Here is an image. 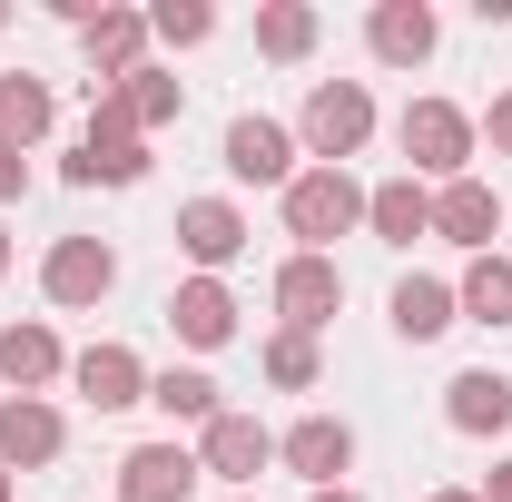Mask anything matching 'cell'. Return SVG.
<instances>
[{
    "label": "cell",
    "mask_w": 512,
    "mask_h": 502,
    "mask_svg": "<svg viewBox=\"0 0 512 502\" xmlns=\"http://www.w3.org/2000/svg\"><path fill=\"white\" fill-rule=\"evenodd\" d=\"M148 404H158L168 424H197V434L227 414V404H217V384L197 375V365H168V375H148Z\"/></svg>",
    "instance_id": "obj_23"
},
{
    "label": "cell",
    "mask_w": 512,
    "mask_h": 502,
    "mask_svg": "<svg viewBox=\"0 0 512 502\" xmlns=\"http://www.w3.org/2000/svg\"><path fill=\"white\" fill-rule=\"evenodd\" d=\"M119 286V247L109 237H60V247L40 256V296L50 306H99Z\"/></svg>",
    "instance_id": "obj_7"
},
{
    "label": "cell",
    "mask_w": 512,
    "mask_h": 502,
    "mask_svg": "<svg viewBox=\"0 0 512 502\" xmlns=\"http://www.w3.org/2000/svg\"><path fill=\"white\" fill-rule=\"evenodd\" d=\"M483 502H512V463H493V473H483Z\"/></svg>",
    "instance_id": "obj_31"
},
{
    "label": "cell",
    "mask_w": 512,
    "mask_h": 502,
    "mask_svg": "<svg viewBox=\"0 0 512 502\" xmlns=\"http://www.w3.org/2000/svg\"><path fill=\"white\" fill-rule=\"evenodd\" d=\"M69 384H79L99 414H119V404H148V365H138L128 345H89V355H69Z\"/></svg>",
    "instance_id": "obj_17"
},
{
    "label": "cell",
    "mask_w": 512,
    "mask_h": 502,
    "mask_svg": "<svg viewBox=\"0 0 512 502\" xmlns=\"http://www.w3.org/2000/svg\"><path fill=\"white\" fill-rule=\"evenodd\" d=\"M109 99H119V119L138 128V138H148V128H168V119H178V109H188V89H178L168 69H138V79H119Z\"/></svg>",
    "instance_id": "obj_24"
},
{
    "label": "cell",
    "mask_w": 512,
    "mask_h": 502,
    "mask_svg": "<svg viewBox=\"0 0 512 502\" xmlns=\"http://www.w3.org/2000/svg\"><path fill=\"white\" fill-rule=\"evenodd\" d=\"M434 237L493 256V237H503V197H493V178H453V188H434Z\"/></svg>",
    "instance_id": "obj_13"
},
{
    "label": "cell",
    "mask_w": 512,
    "mask_h": 502,
    "mask_svg": "<svg viewBox=\"0 0 512 502\" xmlns=\"http://www.w3.org/2000/svg\"><path fill=\"white\" fill-rule=\"evenodd\" d=\"M60 443H69V424H60L50 394H0V463H10V473L60 463Z\"/></svg>",
    "instance_id": "obj_8"
},
{
    "label": "cell",
    "mask_w": 512,
    "mask_h": 502,
    "mask_svg": "<svg viewBox=\"0 0 512 502\" xmlns=\"http://www.w3.org/2000/svg\"><path fill=\"white\" fill-rule=\"evenodd\" d=\"M276 463H286L306 493H335V483L355 473V424H345V414H306V424L276 434Z\"/></svg>",
    "instance_id": "obj_5"
},
{
    "label": "cell",
    "mask_w": 512,
    "mask_h": 502,
    "mask_svg": "<svg viewBox=\"0 0 512 502\" xmlns=\"http://www.w3.org/2000/svg\"><path fill=\"white\" fill-rule=\"evenodd\" d=\"M227 178L237 188H296V128L286 119H227Z\"/></svg>",
    "instance_id": "obj_6"
},
{
    "label": "cell",
    "mask_w": 512,
    "mask_h": 502,
    "mask_svg": "<svg viewBox=\"0 0 512 502\" xmlns=\"http://www.w3.org/2000/svg\"><path fill=\"white\" fill-rule=\"evenodd\" d=\"M148 40H168V50H207V40H217V10H207V0H158V10H148Z\"/></svg>",
    "instance_id": "obj_28"
},
{
    "label": "cell",
    "mask_w": 512,
    "mask_h": 502,
    "mask_svg": "<svg viewBox=\"0 0 512 502\" xmlns=\"http://www.w3.org/2000/svg\"><path fill=\"white\" fill-rule=\"evenodd\" d=\"M0 20H10V10H0Z\"/></svg>",
    "instance_id": "obj_37"
},
{
    "label": "cell",
    "mask_w": 512,
    "mask_h": 502,
    "mask_svg": "<svg viewBox=\"0 0 512 502\" xmlns=\"http://www.w3.org/2000/svg\"><path fill=\"white\" fill-rule=\"evenodd\" d=\"M316 375H325L316 335H296V325H276V335H266V384H286V394H306Z\"/></svg>",
    "instance_id": "obj_27"
},
{
    "label": "cell",
    "mask_w": 512,
    "mask_h": 502,
    "mask_svg": "<svg viewBox=\"0 0 512 502\" xmlns=\"http://www.w3.org/2000/svg\"><path fill=\"white\" fill-rule=\"evenodd\" d=\"M20 188H30V158H10V148H0V207H10Z\"/></svg>",
    "instance_id": "obj_30"
},
{
    "label": "cell",
    "mask_w": 512,
    "mask_h": 502,
    "mask_svg": "<svg viewBox=\"0 0 512 502\" xmlns=\"http://www.w3.org/2000/svg\"><path fill=\"white\" fill-rule=\"evenodd\" d=\"M10 493H20V473H10V463H0V502H10Z\"/></svg>",
    "instance_id": "obj_33"
},
{
    "label": "cell",
    "mask_w": 512,
    "mask_h": 502,
    "mask_svg": "<svg viewBox=\"0 0 512 502\" xmlns=\"http://www.w3.org/2000/svg\"><path fill=\"white\" fill-rule=\"evenodd\" d=\"M434 40H444V20H434L424 0H375V20H365V50H375L384 69H424Z\"/></svg>",
    "instance_id": "obj_12"
},
{
    "label": "cell",
    "mask_w": 512,
    "mask_h": 502,
    "mask_svg": "<svg viewBox=\"0 0 512 502\" xmlns=\"http://www.w3.org/2000/svg\"><path fill=\"white\" fill-rule=\"evenodd\" d=\"M168 237L197 256V276H217V266H237V256H247V207H237V197H188Z\"/></svg>",
    "instance_id": "obj_9"
},
{
    "label": "cell",
    "mask_w": 512,
    "mask_h": 502,
    "mask_svg": "<svg viewBox=\"0 0 512 502\" xmlns=\"http://www.w3.org/2000/svg\"><path fill=\"white\" fill-rule=\"evenodd\" d=\"M365 138H375V89H365V79H316L306 109H296V148H306L316 168H345Z\"/></svg>",
    "instance_id": "obj_1"
},
{
    "label": "cell",
    "mask_w": 512,
    "mask_h": 502,
    "mask_svg": "<svg viewBox=\"0 0 512 502\" xmlns=\"http://www.w3.org/2000/svg\"><path fill=\"white\" fill-rule=\"evenodd\" d=\"M394 138H404V178H424V188H453V178H473V148H483V128L463 119L453 99H414L404 119H394Z\"/></svg>",
    "instance_id": "obj_2"
},
{
    "label": "cell",
    "mask_w": 512,
    "mask_h": 502,
    "mask_svg": "<svg viewBox=\"0 0 512 502\" xmlns=\"http://www.w3.org/2000/svg\"><path fill=\"white\" fill-rule=\"evenodd\" d=\"M473 128H483V148H493V158H512V89H503V99H493Z\"/></svg>",
    "instance_id": "obj_29"
},
{
    "label": "cell",
    "mask_w": 512,
    "mask_h": 502,
    "mask_svg": "<svg viewBox=\"0 0 512 502\" xmlns=\"http://www.w3.org/2000/svg\"><path fill=\"white\" fill-rule=\"evenodd\" d=\"M237 502H256V493H237Z\"/></svg>",
    "instance_id": "obj_36"
},
{
    "label": "cell",
    "mask_w": 512,
    "mask_h": 502,
    "mask_svg": "<svg viewBox=\"0 0 512 502\" xmlns=\"http://www.w3.org/2000/svg\"><path fill=\"white\" fill-rule=\"evenodd\" d=\"M453 306L473 315V325H512V256H473L463 286H453Z\"/></svg>",
    "instance_id": "obj_26"
},
{
    "label": "cell",
    "mask_w": 512,
    "mask_h": 502,
    "mask_svg": "<svg viewBox=\"0 0 512 502\" xmlns=\"http://www.w3.org/2000/svg\"><path fill=\"white\" fill-rule=\"evenodd\" d=\"M306 502H365V493H345V483H335V493H306Z\"/></svg>",
    "instance_id": "obj_32"
},
{
    "label": "cell",
    "mask_w": 512,
    "mask_h": 502,
    "mask_svg": "<svg viewBox=\"0 0 512 502\" xmlns=\"http://www.w3.org/2000/svg\"><path fill=\"white\" fill-rule=\"evenodd\" d=\"M168 325H178V345L217 355V345L237 335V296H227V276H188V286L168 296Z\"/></svg>",
    "instance_id": "obj_16"
},
{
    "label": "cell",
    "mask_w": 512,
    "mask_h": 502,
    "mask_svg": "<svg viewBox=\"0 0 512 502\" xmlns=\"http://www.w3.org/2000/svg\"><path fill=\"white\" fill-rule=\"evenodd\" d=\"M434 502H483V493H434Z\"/></svg>",
    "instance_id": "obj_35"
},
{
    "label": "cell",
    "mask_w": 512,
    "mask_h": 502,
    "mask_svg": "<svg viewBox=\"0 0 512 502\" xmlns=\"http://www.w3.org/2000/svg\"><path fill=\"white\" fill-rule=\"evenodd\" d=\"M276 463V434L256 424V414H217L207 434H197V473H227V483H256Z\"/></svg>",
    "instance_id": "obj_14"
},
{
    "label": "cell",
    "mask_w": 512,
    "mask_h": 502,
    "mask_svg": "<svg viewBox=\"0 0 512 502\" xmlns=\"http://www.w3.org/2000/svg\"><path fill=\"white\" fill-rule=\"evenodd\" d=\"M188 493H197V453L178 434L119 453V502H188Z\"/></svg>",
    "instance_id": "obj_11"
},
{
    "label": "cell",
    "mask_w": 512,
    "mask_h": 502,
    "mask_svg": "<svg viewBox=\"0 0 512 502\" xmlns=\"http://www.w3.org/2000/svg\"><path fill=\"white\" fill-rule=\"evenodd\" d=\"M345 227H365V188L345 168H296V188H286V237H296V256H325Z\"/></svg>",
    "instance_id": "obj_3"
},
{
    "label": "cell",
    "mask_w": 512,
    "mask_h": 502,
    "mask_svg": "<svg viewBox=\"0 0 512 502\" xmlns=\"http://www.w3.org/2000/svg\"><path fill=\"white\" fill-rule=\"evenodd\" d=\"M365 227H375L384 247L434 237V188H424V178H384V188H365Z\"/></svg>",
    "instance_id": "obj_20"
},
{
    "label": "cell",
    "mask_w": 512,
    "mask_h": 502,
    "mask_svg": "<svg viewBox=\"0 0 512 502\" xmlns=\"http://www.w3.org/2000/svg\"><path fill=\"white\" fill-rule=\"evenodd\" d=\"M60 375H69V355L50 325H0V384L10 394H50Z\"/></svg>",
    "instance_id": "obj_19"
},
{
    "label": "cell",
    "mask_w": 512,
    "mask_h": 502,
    "mask_svg": "<svg viewBox=\"0 0 512 502\" xmlns=\"http://www.w3.org/2000/svg\"><path fill=\"white\" fill-rule=\"evenodd\" d=\"M79 40H89V69H99L89 89H119V79H138V69H148V10H99Z\"/></svg>",
    "instance_id": "obj_15"
},
{
    "label": "cell",
    "mask_w": 512,
    "mask_h": 502,
    "mask_svg": "<svg viewBox=\"0 0 512 502\" xmlns=\"http://www.w3.org/2000/svg\"><path fill=\"white\" fill-rule=\"evenodd\" d=\"M384 315H394V335H404V345H434L444 325H463V306H453V286H444V276H404Z\"/></svg>",
    "instance_id": "obj_22"
},
{
    "label": "cell",
    "mask_w": 512,
    "mask_h": 502,
    "mask_svg": "<svg viewBox=\"0 0 512 502\" xmlns=\"http://www.w3.org/2000/svg\"><path fill=\"white\" fill-rule=\"evenodd\" d=\"M60 178H69V188H138V178H148V138L119 119L109 89H99V109H89V138L60 158Z\"/></svg>",
    "instance_id": "obj_4"
},
{
    "label": "cell",
    "mask_w": 512,
    "mask_h": 502,
    "mask_svg": "<svg viewBox=\"0 0 512 502\" xmlns=\"http://www.w3.org/2000/svg\"><path fill=\"white\" fill-rule=\"evenodd\" d=\"M335 306H345V266H335V256H286V266H276V315H286L296 335L335 325Z\"/></svg>",
    "instance_id": "obj_10"
},
{
    "label": "cell",
    "mask_w": 512,
    "mask_h": 502,
    "mask_svg": "<svg viewBox=\"0 0 512 502\" xmlns=\"http://www.w3.org/2000/svg\"><path fill=\"white\" fill-rule=\"evenodd\" d=\"M50 119H60V99H50V79H30V69H10V79H0V148H10V158H30V148L50 138Z\"/></svg>",
    "instance_id": "obj_21"
},
{
    "label": "cell",
    "mask_w": 512,
    "mask_h": 502,
    "mask_svg": "<svg viewBox=\"0 0 512 502\" xmlns=\"http://www.w3.org/2000/svg\"><path fill=\"white\" fill-rule=\"evenodd\" d=\"M0 276H10V227H0Z\"/></svg>",
    "instance_id": "obj_34"
},
{
    "label": "cell",
    "mask_w": 512,
    "mask_h": 502,
    "mask_svg": "<svg viewBox=\"0 0 512 502\" xmlns=\"http://www.w3.org/2000/svg\"><path fill=\"white\" fill-rule=\"evenodd\" d=\"M444 424H453V434H473V443L503 434V424H512V375H493V365L453 375V384H444Z\"/></svg>",
    "instance_id": "obj_18"
},
{
    "label": "cell",
    "mask_w": 512,
    "mask_h": 502,
    "mask_svg": "<svg viewBox=\"0 0 512 502\" xmlns=\"http://www.w3.org/2000/svg\"><path fill=\"white\" fill-rule=\"evenodd\" d=\"M316 0H266V10H256V50H266V60H306V50H316Z\"/></svg>",
    "instance_id": "obj_25"
}]
</instances>
